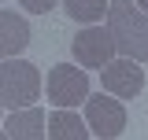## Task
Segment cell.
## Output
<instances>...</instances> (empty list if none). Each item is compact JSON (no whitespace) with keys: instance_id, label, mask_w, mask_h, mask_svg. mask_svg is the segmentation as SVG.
Listing matches in <instances>:
<instances>
[{"instance_id":"52a82bcc","label":"cell","mask_w":148,"mask_h":140,"mask_svg":"<svg viewBox=\"0 0 148 140\" xmlns=\"http://www.w3.org/2000/svg\"><path fill=\"white\" fill-rule=\"evenodd\" d=\"M4 133H8L11 140H41V137H48V118H45V111L34 107V103L18 107V111H11Z\"/></svg>"},{"instance_id":"8992f818","label":"cell","mask_w":148,"mask_h":140,"mask_svg":"<svg viewBox=\"0 0 148 140\" xmlns=\"http://www.w3.org/2000/svg\"><path fill=\"white\" fill-rule=\"evenodd\" d=\"M100 81H104V92L119 96V100H133L145 88V70L137 67V59L122 55V59H111L108 67L100 70Z\"/></svg>"},{"instance_id":"6da1fadb","label":"cell","mask_w":148,"mask_h":140,"mask_svg":"<svg viewBox=\"0 0 148 140\" xmlns=\"http://www.w3.org/2000/svg\"><path fill=\"white\" fill-rule=\"evenodd\" d=\"M108 30L115 37L119 55H130L137 63H148V11L133 7V0H111Z\"/></svg>"},{"instance_id":"4fadbf2b","label":"cell","mask_w":148,"mask_h":140,"mask_svg":"<svg viewBox=\"0 0 148 140\" xmlns=\"http://www.w3.org/2000/svg\"><path fill=\"white\" fill-rule=\"evenodd\" d=\"M0 111H4V103H0ZM0 137H8V133H0Z\"/></svg>"},{"instance_id":"8fae6325","label":"cell","mask_w":148,"mask_h":140,"mask_svg":"<svg viewBox=\"0 0 148 140\" xmlns=\"http://www.w3.org/2000/svg\"><path fill=\"white\" fill-rule=\"evenodd\" d=\"M26 11H34V15H45V11H52L56 7V0H18Z\"/></svg>"},{"instance_id":"ba28073f","label":"cell","mask_w":148,"mask_h":140,"mask_svg":"<svg viewBox=\"0 0 148 140\" xmlns=\"http://www.w3.org/2000/svg\"><path fill=\"white\" fill-rule=\"evenodd\" d=\"M30 44V22L18 11H0V59H11Z\"/></svg>"},{"instance_id":"7c38bea8","label":"cell","mask_w":148,"mask_h":140,"mask_svg":"<svg viewBox=\"0 0 148 140\" xmlns=\"http://www.w3.org/2000/svg\"><path fill=\"white\" fill-rule=\"evenodd\" d=\"M137 7H141V11H148V0H137Z\"/></svg>"},{"instance_id":"7a4b0ae2","label":"cell","mask_w":148,"mask_h":140,"mask_svg":"<svg viewBox=\"0 0 148 140\" xmlns=\"http://www.w3.org/2000/svg\"><path fill=\"white\" fill-rule=\"evenodd\" d=\"M37 96H41L37 67L26 59H4L0 63V103L18 111V107H30Z\"/></svg>"},{"instance_id":"277c9868","label":"cell","mask_w":148,"mask_h":140,"mask_svg":"<svg viewBox=\"0 0 148 140\" xmlns=\"http://www.w3.org/2000/svg\"><path fill=\"white\" fill-rule=\"evenodd\" d=\"M71 52H74V63L85 70H104L115 59V37H111V30H104V26H85L82 33L71 41Z\"/></svg>"},{"instance_id":"9c48e42d","label":"cell","mask_w":148,"mask_h":140,"mask_svg":"<svg viewBox=\"0 0 148 140\" xmlns=\"http://www.w3.org/2000/svg\"><path fill=\"white\" fill-rule=\"evenodd\" d=\"M48 137L52 140H85V137H92V129H89V122H82L74 114L71 107H56L48 114Z\"/></svg>"},{"instance_id":"30bf717a","label":"cell","mask_w":148,"mask_h":140,"mask_svg":"<svg viewBox=\"0 0 148 140\" xmlns=\"http://www.w3.org/2000/svg\"><path fill=\"white\" fill-rule=\"evenodd\" d=\"M63 7H67V15H71V18L92 26V22H100V18L108 15L111 0H63Z\"/></svg>"},{"instance_id":"3957f363","label":"cell","mask_w":148,"mask_h":140,"mask_svg":"<svg viewBox=\"0 0 148 140\" xmlns=\"http://www.w3.org/2000/svg\"><path fill=\"white\" fill-rule=\"evenodd\" d=\"M45 92H48V103L52 107H78V103L89 100V77L74 63H59V67L48 70Z\"/></svg>"},{"instance_id":"5b68a950","label":"cell","mask_w":148,"mask_h":140,"mask_svg":"<svg viewBox=\"0 0 148 140\" xmlns=\"http://www.w3.org/2000/svg\"><path fill=\"white\" fill-rule=\"evenodd\" d=\"M85 122H89L92 137L111 140V137H119L126 129V107H122L119 96H111V92H96V96L85 100Z\"/></svg>"}]
</instances>
